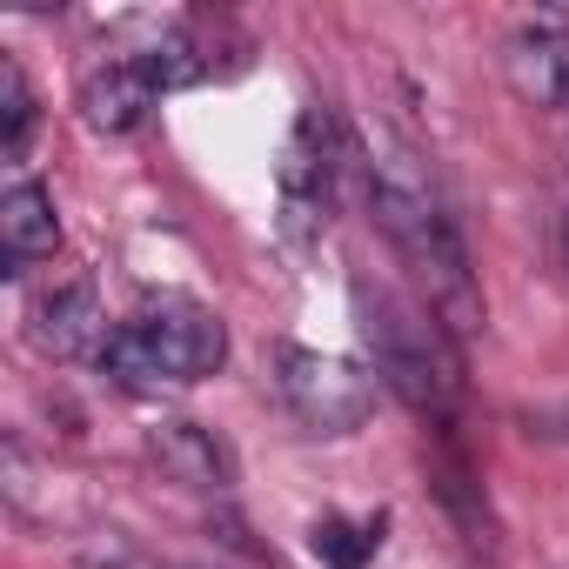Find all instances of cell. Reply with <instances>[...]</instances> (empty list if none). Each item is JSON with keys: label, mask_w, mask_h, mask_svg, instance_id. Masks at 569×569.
Returning a JSON list of instances; mask_svg holds the SVG:
<instances>
[{"label": "cell", "mask_w": 569, "mask_h": 569, "mask_svg": "<svg viewBox=\"0 0 569 569\" xmlns=\"http://www.w3.org/2000/svg\"><path fill=\"white\" fill-rule=\"evenodd\" d=\"M369 208L376 228L389 234V248L409 261V274L422 281V302L442 329L469 336L482 322L476 302V268H469V241L436 188V168L409 148V141H376L369 148Z\"/></svg>", "instance_id": "1"}, {"label": "cell", "mask_w": 569, "mask_h": 569, "mask_svg": "<svg viewBox=\"0 0 569 569\" xmlns=\"http://www.w3.org/2000/svg\"><path fill=\"white\" fill-rule=\"evenodd\" d=\"M228 362V329L194 296H148L128 322H114L101 349V376L121 389H168V382H208Z\"/></svg>", "instance_id": "2"}, {"label": "cell", "mask_w": 569, "mask_h": 569, "mask_svg": "<svg viewBox=\"0 0 569 569\" xmlns=\"http://www.w3.org/2000/svg\"><path fill=\"white\" fill-rule=\"evenodd\" d=\"M356 329H362V342H369L376 376H382L416 416H429L436 429H449L462 376H456V349H449L442 322H436L429 309L402 302L396 289H382V281H376V289H369V281H356Z\"/></svg>", "instance_id": "3"}, {"label": "cell", "mask_w": 569, "mask_h": 569, "mask_svg": "<svg viewBox=\"0 0 569 569\" xmlns=\"http://www.w3.org/2000/svg\"><path fill=\"white\" fill-rule=\"evenodd\" d=\"M274 389L289 402V416L316 436H349L376 416V376L349 356H329V349L281 342L274 349Z\"/></svg>", "instance_id": "4"}, {"label": "cell", "mask_w": 569, "mask_h": 569, "mask_svg": "<svg viewBox=\"0 0 569 569\" xmlns=\"http://www.w3.org/2000/svg\"><path fill=\"white\" fill-rule=\"evenodd\" d=\"M336 168H342V134L329 121L322 101L302 108V121L281 141V161H274V201H281V234L296 248L316 241L329 228V208H336Z\"/></svg>", "instance_id": "5"}, {"label": "cell", "mask_w": 569, "mask_h": 569, "mask_svg": "<svg viewBox=\"0 0 569 569\" xmlns=\"http://www.w3.org/2000/svg\"><path fill=\"white\" fill-rule=\"evenodd\" d=\"M28 336H34V349L54 356V362H81V356L101 362V349H108L114 329H108L101 296L88 289V281H61V289L34 296V309H28Z\"/></svg>", "instance_id": "6"}, {"label": "cell", "mask_w": 569, "mask_h": 569, "mask_svg": "<svg viewBox=\"0 0 569 569\" xmlns=\"http://www.w3.org/2000/svg\"><path fill=\"white\" fill-rule=\"evenodd\" d=\"M81 121L94 128V134H134L154 108H161V88H154V74L141 68V54H114V61H94L88 74H81Z\"/></svg>", "instance_id": "7"}, {"label": "cell", "mask_w": 569, "mask_h": 569, "mask_svg": "<svg viewBox=\"0 0 569 569\" xmlns=\"http://www.w3.org/2000/svg\"><path fill=\"white\" fill-rule=\"evenodd\" d=\"M502 74L529 108H569V34L536 21L502 41Z\"/></svg>", "instance_id": "8"}, {"label": "cell", "mask_w": 569, "mask_h": 569, "mask_svg": "<svg viewBox=\"0 0 569 569\" xmlns=\"http://www.w3.org/2000/svg\"><path fill=\"white\" fill-rule=\"evenodd\" d=\"M148 456L181 489H234V449L214 429H201V422H154L148 429Z\"/></svg>", "instance_id": "9"}, {"label": "cell", "mask_w": 569, "mask_h": 569, "mask_svg": "<svg viewBox=\"0 0 569 569\" xmlns=\"http://www.w3.org/2000/svg\"><path fill=\"white\" fill-rule=\"evenodd\" d=\"M61 248V214H54V194L28 174L8 181L0 194V254H8V274H21L28 261H48Z\"/></svg>", "instance_id": "10"}, {"label": "cell", "mask_w": 569, "mask_h": 569, "mask_svg": "<svg viewBox=\"0 0 569 569\" xmlns=\"http://www.w3.org/2000/svg\"><path fill=\"white\" fill-rule=\"evenodd\" d=\"M382 536H389V516H322L309 542L329 569H369Z\"/></svg>", "instance_id": "11"}, {"label": "cell", "mask_w": 569, "mask_h": 569, "mask_svg": "<svg viewBox=\"0 0 569 569\" xmlns=\"http://www.w3.org/2000/svg\"><path fill=\"white\" fill-rule=\"evenodd\" d=\"M34 121H41V108H34V88H28L21 61H14V54H0V148H8V161L28 154Z\"/></svg>", "instance_id": "12"}, {"label": "cell", "mask_w": 569, "mask_h": 569, "mask_svg": "<svg viewBox=\"0 0 569 569\" xmlns=\"http://www.w3.org/2000/svg\"><path fill=\"white\" fill-rule=\"evenodd\" d=\"M88 569H161V562H154V556H141V549L108 542V549H94V556H88Z\"/></svg>", "instance_id": "13"}, {"label": "cell", "mask_w": 569, "mask_h": 569, "mask_svg": "<svg viewBox=\"0 0 569 569\" xmlns=\"http://www.w3.org/2000/svg\"><path fill=\"white\" fill-rule=\"evenodd\" d=\"M556 234H562V261H569V214H562V228H556Z\"/></svg>", "instance_id": "14"}]
</instances>
